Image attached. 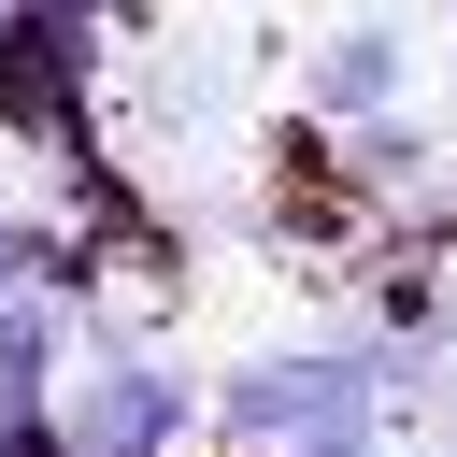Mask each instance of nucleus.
<instances>
[{"label":"nucleus","mask_w":457,"mask_h":457,"mask_svg":"<svg viewBox=\"0 0 457 457\" xmlns=\"http://www.w3.org/2000/svg\"><path fill=\"white\" fill-rule=\"evenodd\" d=\"M428 443H443V457H457V386H443V400H428Z\"/></svg>","instance_id":"obj_7"},{"label":"nucleus","mask_w":457,"mask_h":457,"mask_svg":"<svg viewBox=\"0 0 457 457\" xmlns=\"http://www.w3.org/2000/svg\"><path fill=\"white\" fill-rule=\"evenodd\" d=\"M0 14H14V0H0Z\"/></svg>","instance_id":"obj_8"},{"label":"nucleus","mask_w":457,"mask_h":457,"mask_svg":"<svg viewBox=\"0 0 457 457\" xmlns=\"http://www.w3.org/2000/svg\"><path fill=\"white\" fill-rule=\"evenodd\" d=\"M243 86H257V43H157V29H143L129 86H114L129 157H143V171H200V157H228V143H243Z\"/></svg>","instance_id":"obj_4"},{"label":"nucleus","mask_w":457,"mask_h":457,"mask_svg":"<svg viewBox=\"0 0 457 457\" xmlns=\"http://www.w3.org/2000/svg\"><path fill=\"white\" fill-rule=\"evenodd\" d=\"M57 428H71V457H186L214 428V386L143 314H100L86 357H71V386H57Z\"/></svg>","instance_id":"obj_3"},{"label":"nucleus","mask_w":457,"mask_h":457,"mask_svg":"<svg viewBox=\"0 0 457 457\" xmlns=\"http://www.w3.org/2000/svg\"><path fill=\"white\" fill-rule=\"evenodd\" d=\"M400 100H414V14H400V0L343 14V29L300 57V114H314V129H357V114H400Z\"/></svg>","instance_id":"obj_5"},{"label":"nucleus","mask_w":457,"mask_h":457,"mask_svg":"<svg viewBox=\"0 0 457 457\" xmlns=\"http://www.w3.org/2000/svg\"><path fill=\"white\" fill-rule=\"evenodd\" d=\"M43 243H57V214H43V200H0V300L43 286Z\"/></svg>","instance_id":"obj_6"},{"label":"nucleus","mask_w":457,"mask_h":457,"mask_svg":"<svg viewBox=\"0 0 457 457\" xmlns=\"http://www.w3.org/2000/svg\"><path fill=\"white\" fill-rule=\"evenodd\" d=\"M143 29H157L143 0H14L0 14V143H29V157L100 143L114 129V57Z\"/></svg>","instance_id":"obj_2"},{"label":"nucleus","mask_w":457,"mask_h":457,"mask_svg":"<svg viewBox=\"0 0 457 457\" xmlns=\"http://www.w3.org/2000/svg\"><path fill=\"white\" fill-rule=\"evenodd\" d=\"M428 414L400 400L371 328H271L214 371V457H386Z\"/></svg>","instance_id":"obj_1"}]
</instances>
